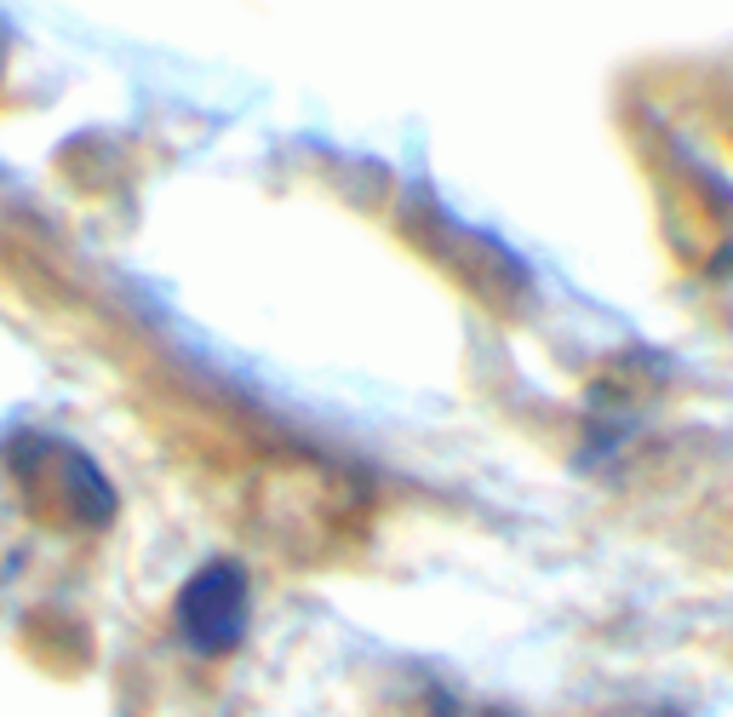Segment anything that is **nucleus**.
Segmentation results:
<instances>
[{"mask_svg": "<svg viewBox=\"0 0 733 717\" xmlns=\"http://www.w3.org/2000/svg\"><path fill=\"white\" fill-rule=\"evenodd\" d=\"M0 57H7V35H0Z\"/></svg>", "mask_w": 733, "mask_h": 717, "instance_id": "f03ea898", "label": "nucleus"}, {"mask_svg": "<svg viewBox=\"0 0 733 717\" xmlns=\"http://www.w3.org/2000/svg\"><path fill=\"white\" fill-rule=\"evenodd\" d=\"M178 626L201 654L235 649L241 631H247V574L230 563L201 568L190 580V591L178 597Z\"/></svg>", "mask_w": 733, "mask_h": 717, "instance_id": "f257e3e1", "label": "nucleus"}]
</instances>
